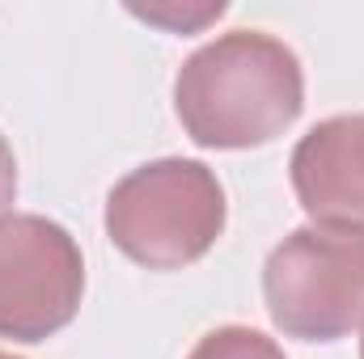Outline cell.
<instances>
[{"mask_svg": "<svg viewBox=\"0 0 364 359\" xmlns=\"http://www.w3.org/2000/svg\"><path fill=\"white\" fill-rule=\"evenodd\" d=\"M288 170L314 224L364 233V114H335L309 127Z\"/></svg>", "mask_w": 364, "mask_h": 359, "instance_id": "cell-5", "label": "cell"}, {"mask_svg": "<svg viewBox=\"0 0 364 359\" xmlns=\"http://www.w3.org/2000/svg\"><path fill=\"white\" fill-rule=\"evenodd\" d=\"M85 292V258L73 233L47 216H0V338L43 343L64 330Z\"/></svg>", "mask_w": 364, "mask_h": 359, "instance_id": "cell-4", "label": "cell"}, {"mask_svg": "<svg viewBox=\"0 0 364 359\" xmlns=\"http://www.w3.org/2000/svg\"><path fill=\"white\" fill-rule=\"evenodd\" d=\"M0 359H17V355H9V351H0Z\"/></svg>", "mask_w": 364, "mask_h": 359, "instance_id": "cell-8", "label": "cell"}, {"mask_svg": "<svg viewBox=\"0 0 364 359\" xmlns=\"http://www.w3.org/2000/svg\"><path fill=\"white\" fill-rule=\"evenodd\" d=\"M225 233V186L203 161L161 157L106 199V237L140 267L178 270L199 263Z\"/></svg>", "mask_w": 364, "mask_h": 359, "instance_id": "cell-2", "label": "cell"}, {"mask_svg": "<svg viewBox=\"0 0 364 359\" xmlns=\"http://www.w3.org/2000/svg\"><path fill=\"white\" fill-rule=\"evenodd\" d=\"M186 136L203 148H255L296 123L305 72L292 47L263 30H233L203 43L174 81Z\"/></svg>", "mask_w": 364, "mask_h": 359, "instance_id": "cell-1", "label": "cell"}, {"mask_svg": "<svg viewBox=\"0 0 364 359\" xmlns=\"http://www.w3.org/2000/svg\"><path fill=\"white\" fill-rule=\"evenodd\" d=\"M263 296L275 330L301 343H335L364 321V233L296 228L267 254Z\"/></svg>", "mask_w": 364, "mask_h": 359, "instance_id": "cell-3", "label": "cell"}, {"mask_svg": "<svg viewBox=\"0 0 364 359\" xmlns=\"http://www.w3.org/2000/svg\"><path fill=\"white\" fill-rule=\"evenodd\" d=\"M360 359H364V338H360Z\"/></svg>", "mask_w": 364, "mask_h": 359, "instance_id": "cell-9", "label": "cell"}, {"mask_svg": "<svg viewBox=\"0 0 364 359\" xmlns=\"http://www.w3.org/2000/svg\"><path fill=\"white\" fill-rule=\"evenodd\" d=\"M186 359H284V351L275 347V338H267L263 330L220 326V330L203 334Z\"/></svg>", "mask_w": 364, "mask_h": 359, "instance_id": "cell-6", "label": "cell"}, {"mask_svg": "<svg viewBox=\"0 0 364 359\" xmlns=\"http://www.w3.org/2000/svg\"><path fill=\"white\" fill-rule=\"evenodd\" d=\"M13 199H17V161H13L9 140L0 136V211H9Z\"/></svg>", "mask_w": 364, "mask_h": 359, "instance_id": "cell-7", "label": "cell"}]
</instances>
